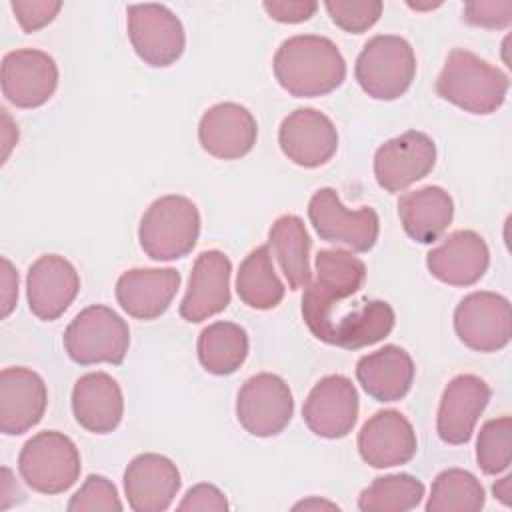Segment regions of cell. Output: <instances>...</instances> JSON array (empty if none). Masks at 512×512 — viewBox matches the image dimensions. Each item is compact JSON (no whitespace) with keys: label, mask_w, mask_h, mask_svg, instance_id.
<instances>
[{"label":"cell","mask_w":512,"mask_h":512,"mask_svg":"<svg viewBox=\"0 0 512 512\" xmlns=\"http://www.w3.org/2000/svg\"><path fill=\"white\" fill-rule=\"evenodd\" d=\"M232 262L220 250H204L198 254L188 290L180 302V316L186 322H202L220 314L230 304Z\"/></svg>","instance_id":"7402d4cb"},{"label":"cell","mask_w":512,"mask_h":512,"mask_svg":"<svg viewBox=\"0 0 512 512\" xmlns=\"http://www.w3.org/2000/svg\"><path fill=\"white\" fill-rule=\"evenodd\" d=\"M126 26L134 52L148 66L166 68L186 48L184 26L164 4H130L126 8Z\"/></svg>","instance_id":"ba28073f"},{"label":"cell","mask_w":512,"mask_h":512,"mask_svg":"<svg viewBox=\"0 0 512 512\" xmlns=\"http://www.w3.org/2000/svg\"><path fill=\"white\" fill-rule=\"evenodd\" d=\"M48 390L42 376L26 366H10L0 372V432L20 436L32 430L44 416Z\"/></svg>","instance_id":"44dd1931"},{"label":"cell","mask_w":512,"mask_h":512,"mask_svg":"<svg viewBox=\"0 0 512 512\" xmlns=\"http://www.w3.org/2000/svg\"><path fill=\"white\" fill-rule=\"evenodd\" d=\"M278 144L284 156L302 168H318L332 160L338 150L334 122L316 108H296L278 130Z\"/></svg>","instance_id":"9a60e30c"},{"label":"cell","mask_w":512,"mask_h":512,"mask_svg":"<svg viewBox=\"0 0 512 512\" xmlns=\"http://www.w3.org/2000/svg\"><path fill=\"white\" fill-rule=\"evenodd\" d=\"M340 510L334 502H328V500H318V498H308V500H302L298 504H294V510Z\"/></svg>","instance_id":"7bdbcfd3"},{"label":"cell","mask_w":512,"mask_h":512,"mask_svg":"<svg viewBox=\"0 0 512 512\" xmlns=\"http://www.w3.org/2000/svg\"><path fill=\"white\" fill-rule=\"evenodd\" d=\"M294 398L284 378L272 372L250 376L236 396L240 426L258 438L280 434L292 420Z\"/></svg>","instance_id":"9c48e42d"},{"label":"cell","mask_w":512,"mask_h":512,"mask_svg":"<svg viewBox=\"0 0 512 512\" xmlns=\"http://www.w3.org/2000/svg\"><path fill=\"white\" fill-rule=\"evenodd\" d=\"M10 8L26 34H32L44 26H48L58 12L62 10V2L58 0H12Z\"/></svg>","instance_id":"8d00e7d4"},{"label":"cell","mask_w":512,"mask_h":512,"mask_svg":"<svg viewBox=\"0 0 512 512\" xmlns=\"http://www.w3.org/2000/svg\"><path fill=\"white\" fill-rule=\"evenodd\" d=\"M512 460V418L486 420L476 438V462L488 476L508 470Z\"/></svg>","instance_id":"836d02e7"},{"label":"cell","mask_w":512,"mask_h":512,"mask_svg":"<svg viewBox=\"0 0 512 512\" xmlns=\"http://www.w3.org/2000/svg\"><path fill=\"white\" fill-rule=\"evenodd\" d=\"M492 390L476 374L454 376L440 398L436 432L446 444H466L474 434V426L490 402Z\"/></svg>","instance_id":"e0dca14e"},{"label":"cell","mask_w":512,"mask_h":512,"mask_svg":"<svg viewBox=\"0 0 512 512\" xmlns=\"http://www.w3.org/2000/svg\"><path fill=\"white\" fill-rule=\"evenodd\" d=\"M268 244L276 256L290 290L306 288L312 280L310 248L312 240L304 220L296 214H282L268 230Z\"/></svg>","instance_id":"f1b7e54d"},{"label":"cell","mask_w":512,"mask_h":512,"mask_svg":"<svg viewBox=\"0 0 512 512\" xmlns=\"http://www.w3.org/2000/svg\"><path fill=\"white\" fill-rule=\"evenodd\" d=\"M124 494L134 512H164L174 502L182 480L176 464L156 452H144L124 470Z\"/></svg>","instance_id":"d6986e66"},{"label":"cell","mask_w":512,"mask_h":512,"mask_svg":"<svg viewBox=\"0 0 512 512\" xmlns=\"http://www.w3.org/2000/svg\"><path fill=\"white\" fill-rule=\"evenodd\" d=\"M182 276L174 268H132L116 280L120 308L138 320L160 318L172 304Z\"/></svg>","instance_id":"cb8c5ba5"},{"label":"cell","mask_w":512,"mask_h":512,"mask_svg":"<svg viewBox=\"0 0 512 512\" xmlns=\"http://www.w3.org/2000/svg\"><path fill=\"white\" fill-rule=\"evenodd\" d=\"M80 290V276L70 260L60 254L36 258L26 274V300L30 312L44 322L60 318Z\"/></svg>","instance_id":"2e32d148"},{"label":"cell","mask_w":512,"mask_h":512,"mask_svg":"<svg viewBox=\"0 0 512 512\" xmlns=\"http://www.w3.org/2000/svg\"><path fill=\"white\" fill-rule=\"evenodd\" d=\"M236 292L240 300L254 310H272L284 298V284L278 278L270 246H258L240 262L236 272Z\"/></svg>","instance_id":"4dcf8cb0"},{"label":"cell","mask_w":512,"mask_h":512,"mask_svg":"<svg viewBox=\"0 0 512 512\" xmlns=\"http://www.w3.org/2000/svg\"><path fill=\"white\" fill-rule=\"evenodd\" d=\"M72 414L92 434H108L118 428L124 416L120 384L106 372H88L72 388Z\"/></svg>","instance_id":"d4e9b609"},{"label":"cell","mask_w":512,"mask_h":512,"mask_svg":"<svg viewBox=\"0 0 512 512\" xmlns=\"http://www.w3.org/2000/svg\"><path fill=\"white\" fill-rule=\"evenodd\" d=\"M324 8L338 28L362 34L380 20L384 4L380 0H326Z\"/></svg>","instance_id":"e575fe53"},{"label":"cell","mask_w":512,"mask_h":512,"mask_svg":"<svg viewBox=\"0 0 512 512\" xmlns=\"http://www.w3.org/2000/svg\"><path fill=\"white\" fill-rule=\"evenodd\" d=\"M464 20L480 28H508L512 22L510 2H468L462 12Z\"/></svg>","instance_id":"74e56055"},{"label":"cell","mask_w":512,"mask_h":512,"mask_svg":"<svg viewBox=\"0 0 512 512\" xmlns=\"http://www.w3.org/2000/svg\"><path fill=\"white\" fill-rule=\"evenodd\" d=\"M82 470L80 452L72 438L58 430H42L28 438L18 454V472L26 486L40 494L70 490Z\"/></svg>","instance_id":"52a82bcc"},{"label":"cell","mask_w":512,"mask_h":512,"mask_svg":"<svg viewBox=\"0 0 512 512\" xmlns=\"http://www.w3.org/2000/svg\"><path fill=\"white\" fill-rule=\"evenodd\" d=\"M408 6L414 8V10H432V8H438L440 2H428V4H410L408 2Z\"/></svg>","instance_id":"ee69618b"},{"label":"cell","mask_w":512,"mask_h":512,"mask_svg":"<svg viewBox=\"0 0 512 512\" xmlns=\"http://www.w3.org/2000/svg\"><path fill=\"white\" fill-rule=\"evenodd\" d=\"M424 498V484L412 474H386L374 478L358 496L362 512H408Z\"/></svg>","instance_id":"d6a6232c"},{"label":"cell","mask_w":512,"mask_h":512,"mask_svg":"<svg viewBox=\"0 0 512 512\" xmlns=\"http://www.w3.org/2000/svg\"><path fill=\"white\" fill-rule=\"evenodd\" d=\"M484 502V486L472 472L446 468L434 478L424 508L426 512H478Z\"/></svg>","instance_id":"1f68e13d"},{"label":"cell","mask_w":512,"mask_h":512,"mask_svg":"<svg viewBox=\"0 0 512 512\" xmlns=\"http://www.w3.org/2000/svg\"><path fill=\"white\" fill-rule=\"evenodd\" d=\"M56 60L36 48H18L2 58V94L16 108H38L58 88Z\"/></svg>","instance_id":"5bb4252c"},{"label":"cell","mask_w":512,"mask_h":512,"mask_svg":"<svg viewBox=\"0 0 512 512\" xmlns=\"http://www.w3.org/2000/svg\"><path fill=\"white\" fill-rule=\"evenodd\" d=\"M0 284H2V318H6L18 300V274L12 266V262L4 256L2 258V274H0Z\"/></svg>","instance_id":"60d3db41"},{"label":"cell","mask_w":512,"mask_h":512,"mask_svg":"<svg viewBox=\"0 0 512 512\" xmlns=\"http://www.w3.org/2000/svg\"><path fill=\"white\" fill-rule=\"evenodd\" d=\"M178 510L180 512H196V510L224 512V510H228V500H226V494L218 486L200 482L184 494L182 502L178 504Z\"/></svg>","instance_id":"f35d334b"},{"label":"cell","mask_w":512,"mask_h":512,"mask_svg":"<svg viewBox=\"0 0 512 512\" xmlns=\"http://www.w3.org/2000/svg\"><path fill=\"white\" fill-rule=\"evenodd\" d=\"M414 360L396 344H386L376 352L364 354L356 364V380L376 402L402 400L414 382Z\"/></svg>","instance_id":"484cf974"},{"label":"cell","mask_w":512,"mask_h":512,"mask_svg":"<svg viewBox=\"0 0 512 512\" xmlns=\"http://www.w3.org/2000/svg\"><path fill=\"white\" fill-rule=\"evenodd\" d=\"M66 508L70 512H120L124 506L116 486L106 476L90 474Z\"/></svg>","instance_id":"d590c367"},{"label":"cell","mask_w":512,"mask_h":512,"mask_svg":"<svg viewBox=\"0 0 512 512\" xmlns=\"http://www.w3.org/2000/svg\"><path fill=\"white\" fill-rule=\"evenodd\" d=\"M62 342L68 358L80 366L122 364L130 346V328L112 308L92 304L70 320Z\"/></svg>","instance_id":"8992f818"},{"label":"cell","mask_w":512,"mask_h":512,"mask_svg":"<svg viewBox=\"0 0 512 512\" xmlns=\"http://www.w3.org/2000/svg\"><path fill=\"white\" fill-rule=\"evenodd\" d=\"M308 218L316 234L326 242L346 244L354 252L374 248L380 234V220L374 208L362 206L348 210L334 188L326 186L312 194L308 202Z\"/></svg>","instance_id":"30bf717a"},{"label":"cell","mask_w":512,"mask_h":512,"mask_svg":"<svg viewBox=\"0 0 512 512\" xmlns=\"http://www.w3.org/2000/svg\"><path fill=\"white\" fill-rule=\"evenodd\" d=\"M508 88L506 72L464 48L448 52L436 78V94L442 100L480 116L496 112L504 104Z\"/></svg>","instance_id":"7a4b0ae2"},{"label":"cell","mask_w":512,"mask_h":512,"mask_svg":"<svg viewBox=\"0 0 512 512\" xmlns=\"http://www.w3.org/2000/svg\"><path fill=\"white\" fill-rule=\"evenodd\" d=\"M200 236V212L180 194L156 198L140 218L138 240L144 254L156 262H170L192 252Z\"/></svg>","instance_id":"277c9868"},{"label":"cell","mask_w":512,"mask_h":512,"mask_svg":"<svg viewBox=\"0 0 512 512\" xmlns=\"http://www.w3.org/2000/svg\"><path fill=\"white\" fill-rule=\"evenodd\" d=\"M354 76L370 98L396 100L408 92L416 76L414 48L396 34L372 36L356 58Z\"/></svg>","instance_id":"5b68a950"},{"label":"cell","mask_w":512,"mask_h":512,"mask_svg":"<svg viewBox=\"0 0 512 512\" xmlns=\"http://www.w3.org/2000/svg\"><path fill=\"white\" fill-rule=\"evenodd\" d=\"M396 322L392 306L384 300H362L354 310L336 316L324 344L344 350H360L384 340Z\"/></svg>","instance_id":"83f0119b"},{"label":"cell","mask_w":512,"mask_h":512,"mask_svg":"<svg viewBox=\"0 0 512 512\" xmlns=\"http://www.w3.org/2000/svg\"><path fill=\"white\" fill-rule=\"evenodd\" d=\"M258 138V124L252 112L236 102L210 106L198 122V140L204 152L220 160L246 156Z\"/></svg>","instance_id":"ffe728a7"},{"label":"cell","mask_w":512,"mask_h":512,"mask_svg":"<svg viewBox=\"0 0 512 512\" xmlns=\"http://www.w3.org/2000/svg\"><path fill=\"white\" fill-rule=\"evenodd\" d=\"M364 282L366 264L352 252L332 248L316 254V278L304 288L302 318L320 342L338 302L356 294Z\"/></svg>","instance_id":"3957f363"},{"label":"cell","mask_w":512,"mask_h":512,"mask_svg":"<svg viewBox=\"0 0 512 512\" xmlns=\"http://www.w3.org/2000/svg\"><path fill=\"white\" fill-rule=\"evenodd\" d=\"M278 84L296 98L326 96L342 86L346 60L338 46L318 34L286 38L272 60Z\"/></svg>","instance_id":"6da1fadb"},{"label":"cell","mask_w":512,"mask_h":512,"mask_svg":"<svg viewBox=\"0 0 512 512\" xmlns=\"http://www.w3.org/2000/svg\"><path fill=\"white\" fill-rule=\"evenodd\" d=\"M510 484H512V474H506V476H502L500 480H496L494 486H492L494 496H496L504 506H510V502H512V500H510V496H512Z\"/></svg>","instance_id":"b9f144b4"},{"label":"cell","mask_w":512,"mask_h":512,"mask_svg":"<svg viewBox=\"0 0 512 512\" xmlns=\"http://www.w3.org/2000/svg\"><path fill=\"white\" fill-rule=\"evenodd\" d=\"M454 330L476 352H498L512 336L510 302L502 294L478 290L464 296L454 310Z\"/></svg>","instance_id":"8fae6325"},{"label":"cell","mask_w":512,"mask_h":512,"mask_svg":"<svg viewBox=\"0 0 512 512\" xmlns=\"http://www.w3.org/2000/svg\"><path fill=\"white\" fill-rule=\"evenodd\" d=\"M262 8L276 22L300 24L316 14L318 4L312 0H264Z\"/></svg>","instance_id":"ab89813d"},{"label":"cell","mask_w":512,"mask_h":512,"mask_svg":"<svg viewBox=\"0 0 512 512\" xmlns=\"http://www.w3.org/2000/svg\"><path fill=\"white\" fill-rule=\"evenodd\" d=\"M398 216L404 232L414 242L432 244L450 226L454 200L440 186H424L400 196Z\"/></svg>","instance_id":"4316f807"},{"label":"cell","mask_w":512,"mask_h":512,"mask_svg":"<svg viewBox=\"0 0 512 512\" xmlns=\"http://www.w3.org/2000/svg\"><path fill=\"white\" fill-rule=\"evenodd\" d=\"M360 410L358 390L344 374L320 378L302 406V418L310 432L336 440L352 432Z\"/></svg>","instance_id":"7c38bea8"},{"label":"cell","mask_w":512,"mask_h":512,"mask_svg":"<svg viewBox=\"0 0 512 512\" xmlns=\"http://www.w3.org/2000/svg\"><path fill=\"white\" fill-rule=\"evenodd\" d=\"M248 334L234 322L208 324L196 342V352L202 368L214 376L234 374L248 356Z\"/></svg>","instance_id":"f546056e"},{"label":"cell","mask_w":512,"mask_h":512,"mask_svg":"<svg viewBox=\"0 0 512 512\" xmlns=\"http://www.w3.org/2000/svg\"><path fill=\"white\" fill-rule=\"evenodd\" d=\"M490 250L474 230H456L426 254L428 272L448 286H472L488 270Z\"/></svg>","instance_id":"603a6c76"},{"label":"cell","mask_w":512,"mask_h":512,"mask_svg":"<svg viewBox=\"0 0 512 512\" xmlns=\"http://www.w3.org/2000/svg\"><path fill=\"white\" fill-rule=\"evenodd\" d=\"M436 164L434 140L420 132L408 130L386 140L374 154V178L386 192H402L414 182L426 178Z\"/></svg>","instance_id":"4fadbf2b"},{"label":"cell","mask_w":512,"mask_h":512,"mask_svg":"<svg viewBox=\"0 0 512 512\" xmlns=\"http://www.w3.org/2000/svg\"><path fill=\"white\" fill-rule=\"evenodd\" d=\"M358 454L372 468L408 464L418 448L410 420L398 410H378L358 432Z\"/></svg>","instance_id":"ac0fdd59"}]
</instances>
